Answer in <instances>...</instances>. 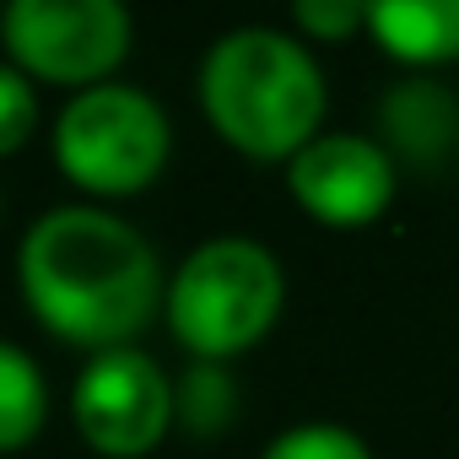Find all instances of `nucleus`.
I'll return each mask as SVG.
<instances>
[{
    "instance_id": "obj_1",
    "label": "nucleus",
    "mask_w": 459,
    "mask_h": 459,
    "mask_svg": "<svg viewBox=\"0 0 459 459\" xmlns=\"http://www.w3.org/2000/svg\"><path fill=\"white\" fill-rule=\"evenodd\" d=\"M17 281L39 325L71 346H92V357L119 351L168 303L152 244L98 205L44 211L22 238Z\"/></svg>"
},
{
    "instance_id": "obj_6",
    "label": "nucleus",
    "mask_w": 459,
    "mask_h": 459,
    "mask_svg": "<svg viewBox=\"0 0 459 459\" xmlns=\"http://www.w3.org/2000/svg\"><path fill=\"white\" fill-rule=\"evenodd\" d=\"M71 416H76V432L98 454L141 459L162 443V432L178 411H173L168 373L146 351L119 346V351H98L82 368V378L71 389Z\"/></svg>"
},
{
    "instance_id": "obj_13",
    "label": "nucleus",
    "mask_w": 459,
    "mask_h": 459,
    "mask_svg": "<svg viewBox=\"0 0 459 459\" xmlns=\"http://www.w3.org/2000/svg\"><path fill=\"white\" fill-rule=\"evenodd\" d=\"M33 125H39V98H33L28 76L17 65H0V157L22 152Z\"/></svg>"
},
{
    "instance_id": "obj_7",
    "label": "nucleus",
    "mask_w": 459,
    "mask_h": 459,
    "mask_svg": "<svg viewBox=\"0 0 459 459\" xmlns=\"http://www.w3.org/2000/svg\"><path fill=\"white\" fill-rule=\"evenodd\" d=\"M287 184L298 205L325 227H368L373 216H384L394 195V157L368 135L335 130V135H314L287 162Z\"/></svg>"
},
{
    "instance_id": "obj_9",
    "label": "nucleus",
    "mask_w": 459,
    "mask_h": 459,
    "mask_svg": "<svg viewBox=\"0 0 459 459\" xmlns=\"http://www.w3.org/2000/svg\"><path fill=\"white\" fill-rule=\"evenodd\" d=\"M368 28L405 65L459 60V0H378L368 6Z\"/></svg>"
},
{
    "instance_id": "obj_11",
    "label": "nucleus",
    "mask_w": 459,
    "mask_h": 459,
    "mask_svg": "<svg viewBox=\"0 0 459 459\" xmlns=\"http://www.w3.org/2000/svg\"><path fill=\"white\" fill-rule=\"evenodd\" d=\"M173 411L189 432L211 437L227 427V416H233V378H227L216 362H195L184 373V384L173 389Z\"/></svg>"
},
{
    "instance_id": "obj_5",
    "label": "nucleus",
    "mask_w": 459,
    "mask_h": 459,
    "mask_svg": "<svg viewBox=\"0 0 459 459\" xmlns=\"http://www.w3.org/2000/svg\"><path fill=\"white\" fill-rule=\"evenodd\" d=\"M0 39L17 71L87 92L130 55V12L119 0H12Z\"/></svg>"
},
{
    "instance_id": "obj_12",
    "label": "nucleus",
    "mask_w": 459,
    "mask_h": 459,
    "mask_svg": "<svg viewBox=\"0 0 459 459\" xmlns=\"http://www.w3.org/2000/svg\"><path fill=\"white\" fill-rule=\"evenodd\" d=\"M260 459H373V454H368V443L351 427L303 421V427H287L281 437H271V448Z\"/></svg>"
},
{
    "instance_id": "obj_8",
    "label": "nucleus",
    "mask_w": 459,
    "mask_h": 459,
    "mask_svg": "<svg viewBox=\"0 0 459 459\" xmlns=\"http://www.w3.org/2000/svg\"><path fill=\"white\" fill-rule=\"evenodd\" d=\"M378 125H384V141L405 162L443 168L459 152V98L437 82L411 76V82L389 87L378 103Z\"/></svg>"
},
{
    "instance_id": "obj_10",
    "label": "nucleus",
    "mask_w": 459,
    "mask_h": 459,
    "mask_svg": "<svg viewBox=\"0 0 459 459\" xmlns=\"http://www.w3.org/2000/svg\"><path fill=\"white\" fill-rule=\"evenodd\" d=\"M44 416H49V389H44L39 362L22 346L0 341V454L28 448Z\"/></svg>"
},
{
    "instance_id": "obj_4",
    "label": "nucleus",
    "mask_w": 459,
    "mask_h": 459,
    "mask_svg": "<svg viewBox=\"0 0 459 459\" xmlns=\"http://www.w3.org/2000/svg\"><path fill=\"white\" fill-rule=\"evenodd\" d=\"M55 162L92 195H135L168 162V114L141 87H87L55 119Z\"/></svg>"
},
{
    "instance_id": "obj_14",
    "label": "nucleus",
    "mask_w": 459,
    "mask_h": 459,
    "mask_svg": "<svg viewBox=\"0 0 459 459\" xmlns=\"http://www.w3.org/2000/svg\"><path fill=\"white\" fill-rule=\"evenodd\" d=\"M292 17H298V28L314 33V39H346L351 28L368 22V6H357V0H298Z\"/></svg>"
},
{
    "instance_id": "obj_3",
    "label": "nucleus",
    "mask_w": 459,
    "mask_h": 459,
    "mask_svg": "<svg viewBox=\"0 0 459 459\" xmlns=\"http://www.w3.org/2000/svg\"><path fill=\"white\" fill-rule=\"evenodd\" d=\"M281 298H287V281L265 244L211 238L178 265L162 308L178 346H189L200 362H221L249 351L276 325Z\"/></svg>"
},
{
    "instance_id": "obj_2",
    "label": "nucleus",
    "mask_w": 459,
    "mask_h": 459,
    "mask_svg": "<svg viewBox=\"0 0 459 459\" xmlns=\"http://www.w3.org/2000/svg\"><path fill=\"white\" fill-rule=\"evenodd\" d=\"M211 130L249 157H298L325 119V76L314 55L276 28L221 33L200 65Z\"/></svg>"
}]
</instances>
